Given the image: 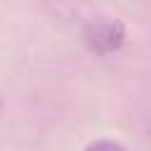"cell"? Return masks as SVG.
Instances as JSON below:
<instances>
[{
  "label": "cell",
  "instance_id": "obj_2",
  "mask_svg": "<svg viewBox=\"0 0 151 151\" xmlns=\"http://www.w3.org/2000/svg\"><path fill=\"white\" fill-rule=\"evenodd\" d=\"M85 151H123V146L118 142H109V139H101V142H94L90 144Z\"/></svg>",
  "mask_w": 151,
  "mask_h": 151
},
{
  "label": "cell",
  "instance_id": "obj_1",
  "mask_svg": "<svg viewBox=\"0 0 151 151\" xmlns=\"http://www.w3.org/2000/svg\"><path fill=\"white\" fill-rule=\"evenodd\" d=\"M123 38L125 33L116 21H92L87 28V42L92 50H99V52L118 50L123 45Z\"/></svg>",
  "mask_w": 151,
  "mask_h": 151
}]
</instances>
